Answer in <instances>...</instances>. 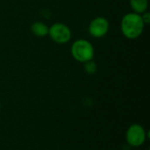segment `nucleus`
I'll list each match as a JSON object with an SVG mask.
<instances>
[{
	"instance_id": "nucleus-3",
	"label": "nucleus",
	"mask_w": 150,
	"mask_h": 150,
	"mask_svg": "<svg viewBox=\"0 0 150 150\" xmlns=\"http://www.w3.org/2000/svg\"><path fill=\"white\" fill-rule=\"evenodd\" d=\"M126 140L129 146L139 148L145 143L147 140V132L142 125L133 124L127 130Z\"/></svg>"
},
{
	"instance_id": "nucleus-10",
	"label": "nucleus",
	"mask_w": 150,
	"mask_h": 150,
	"mask_svg": "<svg viewBox=\"0 0 150 150\" xmlns=\"http://www.w3.org/2000/svg\"><path fill=\"white\" fill-rule=\"evenodd\" d=\"M0 109H1V102H0Z\"/></svg>"
},
{
	"instance_id": "nucleus-2",
	"label": "nucleus",
	"mask_w": 150,
	"mask_h": 150,
	"mask_svg": "<svg viewBox=\"0 0 150 150\" xmlns=\"http://www.w3.org/2000/svg\"><path fill=\"white\" fill-rule=\"evenodd\" d=\"M70 52L73 58L82 63L92 60L95 54L93 45L84 39H79L74 41L71 46Z\"/></svg>"
},
{
	"instance_id": "nucleus-6",
	"label": "nucleus",
	"mask_w": 150,
	"mask_h": 150,
	"mask_svg": "<svg viewBox=\"0 0 150 150\" xmlns=\"http://www.w3.org/2000/svg\"><path fill=\"white\" fill-rule=\"evenodd\" d=\"M30 29H31V32L33 33V35L37 37H45L48 35L49 27L43 22L36 21L33 23Z\"/></svg>"
},
{
	"instance_id": "nucleus-5",
	"label": "nucleus",
	"mask_w": 150,
	"mask_h": 150,
	"mask_svg": "<svg viewBox=\"0 0 150 150\" xmlns=\"http://www.w3.org/2000/svg\"><path fill=\"white\" fill-rule=\"evenodd\" d=\"M110 24L105 17H97L93 18L89 25V33L94 38H102L109 31Z\"/></svg>"
},
{
	"instance_id": "nucleus-8",
	"label": "nucleus",
	"mask_w": 150,
	"mask_h": 150,
	"mask_svg": "<svg viewBox=\"0 0 150 150\" xmlns=\"http://www.w3.org/2000/svg\"><path fill=\"white\" fill-rule=\"evenodd\" d=\"M83 69L87 74L93 75L98 70V65L95 62L91 60V61H88V62L83 63Z\"/></svg>"
},
{
	"instance_id": "nucleus-9",
	"label": "nucleus",
	"mask_w": 150,
	"mask_h": 150,
	"mask_svg": "<svg viewBox=\"0 0 150 150\" xmlns=\"http://www.w3.org/2000/svg\"><path fill=\"white\" fill-rule=\"evenodd\" d=\"M142 15V20H143V22H144V24L145 25H147V24H149L150 22V13L149 11H145V12H143L142 14H141Z\"/></svg>"
},
{
	"instance_id": "nucleus-7",
	"label": "nucleus",
	"mask_w": 150,
	"mask_h": 150,
	"mask_svg": "<svg viewBox=\"0 0 150 150\" xmlns=\"http://www.w3.org/2000/svg\"><path fill=\"white\" fill-rule=\"evenodd\" d=\"M129 3L131 8L135 13L142 14L148 10V6H149L148 0H129Z\"/></svg>"
},
{
	"instance_id": "nucleus-1",
	"label": "nucleus",
	"mask_w": 150,
	"mask_h": 150,
	"mask_svg": "<svg viewBox=\"0 0 150 150\" xmlns=\"http://www.w3.org/2000/svg\"><path fill=\"white\" fill-rule=\"evenodd\" d=\"M145 24L142 15L135 12H129L124 15L120 23V29L123 35L129 39L134 40L139 38L144 31Z\"/></svg>"
},
{
	"instance_id": "nucleus-4",
	"label": "nucleus",
	"mask_w": 150,
	"mask_h": 150,
	"mask_svg": "<svg viewBox=\"0 0 150 150\" xmlns=\"http://www.w3.org/2000/svg\"><path fill=\"white\" fill-rule=\"evenodd\" d=\"M48 35L57 44H66L71 40L70 28L63 23H55L49 27Z\"/></svg>"
}]
</instances>
